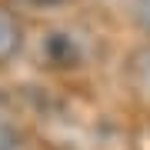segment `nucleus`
I'll return each instance as SVG.
<instances>
[{"mask_svg":"<svg viewBox=\"0 0 150 150\" xmlns=\"http://www.w3.org/2000/svg\"><path fill=\"white\" fill-rule=\"evenodd\" d=\"M40 57L47 60L50 67H77V64H80V43L74 40V33L54 30V33H47V37H43Z\"/></svg>","mask_w":150,"mask_h":150,"instance_id":"f257e3e1","label":"nucleus"},{"mask_svg":"<svg viewBox=\"0 0 150 150\" xmlns=\"http://www.w3.org/2000/svg\"><path fill=\"white\" fill-rule=\"evenodd\" d=\"M20 47H23L20 20H17L7 7H0V64H10V60L20 54Z\"/></svg>","mask_w":150,"mask_h":150,"instance_id":"f03ea898","label":"nucleus"},{"mask_svg":"<svg viewBox=\"0 0 150 150\" xmlns=\"http://www.w3.org/2000/svg\"><path fill=\"white\" fill-rule=\"evenodd\" d=\"M0 150H27L23 134L13 127V123H7V120H0Z\"/></svg>","mask_w":150,"mask_h":150,"instance_id":"7ed1b4c3","label":"nucleus"},{"mask_svg":"<svg viewBox=\"0 0 150 150\" xmlns=\"http://www.w3.org/2000/svg\"><path fill=\"white\" fill-rule=\"evenodd\" d=\"M134 74L140 77V83L150 90V50H144V54L134 57Z\"/></svg>","mask_w":150,"mask_h":150,"instance_id":"20e7f679","label":"nucleus"},{"mask_svg":"<svg viewBox=\"0 0 150 150\" xmlns=\"http://www.w3.org/2000/svg\"><path fill=\"white\" fill-rule=\"evenodd\" d=\"M130 13H134V20L144 30H150V0H134L130 4Z\"/></svg>","mask_w":150,"mask_h":150,"instance_id":"39448f33","label":"nucleus"},{"mask_svg":"<svg viewBox=\"0 0 150 150\" xmlns=\"http://www.w3.org/2000/svg\"><path fill=\"white\" fill-rule=\"evenodd\" d=\"M20 4H27V7H60L67 0H20Z\"/></svg>","mask_w":150,"mask_h":150,"instance_id":"423d86ee","label":"nucleus"}]
</instances>
